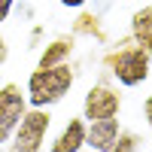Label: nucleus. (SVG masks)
I'll return each instance as SVG.
<instances>
[{"label":"nucleus","mask_w":152,"mask_h":152,"mask_svg":"<svg viewBox=\"0 0 152 152\" xmlns=\"http://www.w3.org/2000/svg\"><path fill=\"white\" fill-rule=\"evenodd\" d=\"M73 88V70L67 64H55V67H37L28 76V104L37 110H46L64 100Z\"/></svg>","instance_id":"obj_1"},{"label":"nucleus","mask_w":152,"mask_h":152,"mask_svg":"<svg viewBox=\"0 0 152 152\" xmlns=\"http://www.w3.org/2000/svg\"><path fill=\"white\" fill-rule=\"evenodd\" d=\"M110 70L113 76L122 82V85H140L149 79V52L143 46H128V49H119L116 55H110Z\"/></svg>","instance_id":"obj_2"},{"label":"nucleus","mask_w":152,"mask_h":152,"mask_svg":"<svg viewBox=\"0 0 152 152\" xmlns=\"http://www.w3.org/2000/svg\"><path fill=\"white\" fill-rule=\"evenodd\" d=\"M49 125H52V116L46 110H37V107L28 110L12 134V152H40L46 143Z\"/></svg>","instance_id":"obj_3"},{"label":"nucleus","mask_w":152,"mask_h":152,"mask_svg":"<svg viewBox=\"0 0 152 152\" xmlns=\"http://www.w3.org/2000/svg\"><path fill=\"white\" fill-rule=\"evenodd\" d=\"M24 113H28V97L21 94L18 85H3L0 88V143L12 140V134H15L18 122L24 119Z\"/></svg>","instance_id":"obj_4"},{"label":"nucleus","mask_w":152,"mask_h":152,"mask_svg":"<svg viewBox=\"0 0 152 152\" xmlns=\"http://www.w3.org/2000/svg\"><path fill=\"white\" fill-rule=\"evenodd\" d=\"M122 110V97L119 91H113L110 85H94L88 88V94L82 100V116L88 122H97V119H116Z\"/></svg>","instance_id":"obj_5"},{"label":"nucleus","mask_w":152,"mask_h":152,"mask_svg":"<svg viewBox=\"0 0 152 152\" xmlns=\"http://www.w3.org/2000/svg\"><path fill=\"white\" fill-rule=\"evenodd\" d=\"M119 134H122L119 119H97V122H91L85 128V146L91 152H110L116 146Z\"/></svg>","instance_id":"obj_6"},{"label":"nucleus","mask_w":152,"mask_h":152,"mask_svg":"<svg viewBox=\"0 0 152 152\" xmlns=\"http://www.w3.org/2000/svg\"><path fill=\"white\" fill-rule=\"evenodd\" d=\"M85 128L88 125L82 119H70L64 128H61V134L55 137V143L49 152H82L85 146Z\"/></svg>","instance_id":"obj_7"},{"label":"nucleus","mask_w":152,"mask_h":152,"mask_svg":"<svg viewBox=\"0 0 152 152\" xmlns=\"http://www.w3.org/2000/svg\"><path fill=\"white\" fill-rule=\"evenodd\" d=\"M131 31H134L137 46H143L146 52H152V6H143V9L134 12V18H131Z\"/></svg>","instance_id":"obj_8"},{"label":"nucleus","mask_w":152,"mask_h":152,"mask_svg":"<svg viewBox=\"0 0 152 152\" xmlns=\"http://www.w3.org/2000/svg\"><path fill=\"white\" fill-rule=\"evenodd\" d=\"M70 43L67 40H55L52 46L43 52V58H40V67H55V64H64V58L70 55Z\"/></svg>","instance_id":"obj_9"},{"label":"nucleus","mask_w":152,"mask_h":152,"mask_svg":"<svg viewBox=\"0 0 152 152\" xmlns=\"http://www.w3.org/2000/svg\"><path fill=\"white\" fill-rule=\"evenodd\" d=\"M110 152H140V137L137 134H119L116 146H113Z\"/></svg>","instance_id":"obj_10"},{"label":"nucleus","mask_w":152,"mask_h":152,"mask_svg":"<svg viewBox=\"0 0 152 152\" xmlns=\"http://www.w3.org/2000/svg\"><path fill=\"white\" fill-rule=\"evenodd\" d=\"M12 6H15V0H0V21H6V15H9Z\"/></svg>","instance_id":"obj_11"},{"label":"nucleus","mask_w":152,"mask_h":152,"mask_svg":"<svg viewBox=\"0 0 152 152\" xmlns=\"http://www.w3.org/2000/svg\"><path fill=\"white\" fill-rule=\"evenodd\" d=\"M143 116H146V125H149V128H152V94L143 100Z\"/></svg>","instance_id":"obj_12"},{"label":"nucleus","mask_w":152,"mask_h":152,"mask_svg":"<svg viewBox=\"0 0 152 152\" xmlns=\"http://www.w3.org/2000/svg\"><path fill=\"white\" fill-rule=\"evenodd\" d=\"M85 3H88V0H61V6H67V9H79Z\"/></svg>","instance_id":"obj_13"},{"label":"nucleus","mask_w":152,"mask_h":152,"mask_svg":"<svg viewBox=\"0 0 152 152\" xmlns=\"http://www.w3.org/2000/svg\"><path fill=\"white\" fill-rule=\"evenodd\" d=\"M6 55H9V52H6V43H3V37H0V64L6 61Z\"/></svg>","instance_id":"obj_14"}]
</instances>
